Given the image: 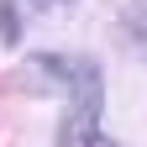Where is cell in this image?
Segmentation results:
<instances>
[{
    "instance_id": "6da1fadb",
    "label": "cell",
    "mask_w": 147,
    "mask_h": 147,
    "mask_svg": "<svg viewBox=\"0 0 147 147\" xmlns=\"http://www.w3.org/2000/svg\"><path fill=\"white\" fill-rule=\"evenodd\" d=\"M58 147H121L100 131V79L68 95V110L58 121Z\"/></svg>"
},
{
    "instance_id": "7a4b0ae2",
    "label": "cell",
    "mask_w": 147,
    "mask_h": 147,
    "mask_svg": "<svg viewBox=\"0 0 147 147\" xmlns=\"http://www.w3.org/2000/svg\"><path fill=\"white\" fill-rule=\"evenodd\" d=\"M126 32H131V42H137V53L147 58V0H137V5L126 11Z\"/></svg>"
},
{
    "instance_id": "3957f363",
    "label": "cell",
    "mask_w": 147,
    "mask_h": 147,
    "mask_svg": "<svg viewBox=\"0 0 147 147\" xmlns=\"http://www.w3.org/2000/svg\"><path fill=\"white\" fill-rule=\"evenodd\" d=\"M26 5H42V11H47V5H63V0H26Z\"/></svg>"
}]
</instances>
